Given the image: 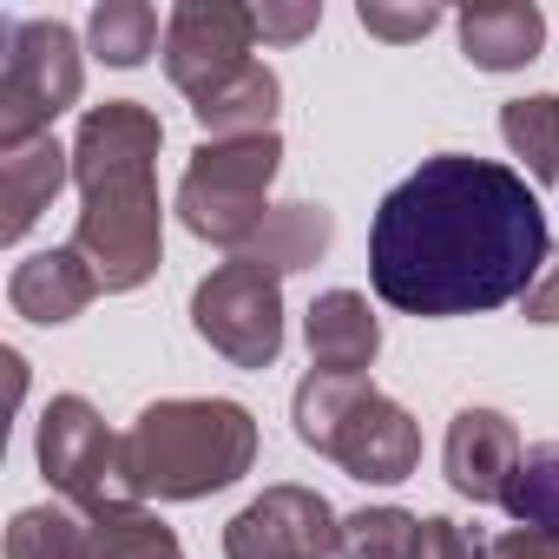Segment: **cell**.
Returning <instances> with one entry per match:
<instances>
[{
	"mask_svg": "<svg viewBox=\"0 0 559 559\" xmlns=\"http://www.w3.org/2000/svg\"><path fill=\"white\" fill-rule=\"evenodd\" d=\"M552 257L546 211L513 165L474 152L421 158L369 224V284L402 317H480L533 290Z\"/></svg>",
	"mask_w": 559,
	"mask_h": 559,
	"instance_id": "obj_1",
	"label": "cell"
},
{
	"mask_svg": "<svg viewBox=\"0 0 559 559\" xmlns=\"http://www.w3.org/2000/svg\"><path fill=\"white\" fill-rule=\"evenodd\" d=\"M158 152H165V126L152 106L139 99L86 106L80 139H73V185H80L73 250L93 263L106 297L145 290L165 263Z\"/></svg>",
	"mask_w": 559,
	"mask_h": 559,
	"instance_id": "obj_2",
	"label": "cell"
},
{
	"mask_svg": "<svg viewBox=\"0 0 559 559\" xmlns=\"http://www.w3.org/2000/svg\"><path fill=\"white\" fill-rule=\"evenodd\" d=\"M132 500H211L257 467V415L224 395H171L119 435Z\"/></svg>",
	"mask_w": 559,
	"mask_h": 559,
	"instance_id": "obj_3",
	"label": "cell"
},
{
	"mask_svg": "<svg viewBox=\"0 0 559 559\" xmlns=\"http://www.w3.org/2000/svg\"><path fill=\"white\" fill-rule=\"evenodd\" d=\"M284 171V139H198L185 178H178V224L217 250H250V237L270 217V185Z\"/></svg>",
	"mask_w": 559,
	"mask_h": 559,
	"instance_id": "obj_4",
	"label": "cell"
},
{
	"mask_svg": "<svg viewBox=\"0 0 559 559\" xmlns=\"http://www.w3.org/2000/svg\"><path fill=\"white\" fill-rule=\"evenodd\" d=\"M0 40H8V60H0V152H21L47 139L67 106H80L86 60L67 21H8Z\"/></svg>",
	"mask_w": 559,
	"mask_h": 559,
	"instance_id": "obj_5",
	"label": "cell"
},
{
	"mask_svg": "<svg viewBox=\"0 0 559 559\" xmlns=\"http://www.w3.org/2000/svg\"><path fill=\"white\" fill-rule=\"evenodd\" d=\"M191 330L230 362V369H270L284 356V276L257 257H224L191 290Z\"/></svg>",
	"mask_w": 559,
	"mask_h": 559,
	"instance_id": "obj_6",
	"label": "cell"
},
{
	"mask_svg": "<svg viewBox=\"0 0 559 559\" xmlns=\"http://www.w3.org/2000/svg\"><path fill=\"white\" fill-rule=\"evenodd\" d=\"M34 454H40V480H47L60 500H73L80 513L132 507L119 435L106 428V415H99L86 395H53V402H47L40 435H34ZM139 507H145V500H139Z\"/></svg>",
	"mask_w": 559,
	"mask_h": 559,
	"instance_id": "obj_7",
	"label": "cell"
},
{
	"mask_svg": "<svg viewBox=\"0 0 559 559\" xmlns=\"http://www.w3.org/2000/svg\"><path fill=\"white\" fill-rule=\"evenodd\" d=\"M250 47H257V8H237V0H178L165 21V80L198 106L250 67Z\"/></svg>",
	"mask_w": 559,
	"mask_h": 559,
	"instance_id": "obj_8",
	"label": "cell"
},
{
	"mask_svg": "<svg viewBox=\"0 0 559 559\" xmlns=\"http://www.w3.org/2000/svg\"><path fill=\"white\" fill-rule=\"evenodd\" d=\"M336 552H343V513L297 480L263 487L224 526V559H336Z\"/></svg>",
	"mask_w": 559,
	"mask_h": 559,
	"instance_id": "obj_9",
	"label": "cell"
},
{
	"mask_svg": "<svg viewBox=\"0 0 559 559\" xmlns=\"http://www.w3.org/2000/svg\"><path fill=\"white\" fill-rule=\"evenodd\" d=\"M323 461H336L362 487H395V480H408L421 467V428H415V415L402 402H389L382 389H369L356 402V415L330 435Z\"/></svg>",
	"mask_w": 559,
	"mask_h": 559,
	"instance_id": "obj_10",
	"label": "cell"
},
{
	"mask_svg": "<svg viewBox=\"0 0 559 559\" xmlns=\"http://www.w3.org/2000/svg\"><path fill=\"white\" fill-rule=\"evenodd\" d=\"M520 428L500 415V408H461L448 421V441H441V474L461 500L487 507V500H507L513 474H520Z\"/></svg>",
	"mask_w": 559,
	"mask_h": 559,
	"instance_id": "obj_11",
	"label": "cell"
},
{
	"mask_svg": "<svg viewBox=\"0 0 559 559\" xmlns=\"http://www.w3.org/2000/svg\"><path fill=\"white\" fill-rule=\"evenodd\" d=\"M93 297H99V276H93V263H86L73 243L21 257L14 276H8L14 317H27V323H40V330H60V323H73V317H86Z\"/></svg>",
	"mask_w": 559,
	"mask_h": 559,
	"instance_id": "obj_12",
	"label": "cell"
},
{
	"mask_svg": "<svg viewBox=\"0 0 559 559\" xmlns=\"http://www.w3.org/2000/svg\"><path fill=\"white\" fill-rule=\"evenodd\" d=\"M304 343H310V369L369 376L376 356H382V317L369 310L362 290H323L304 317Z\"/></svg>",
	"mask_w": 559,
	"mask_h": 559,
	"instance_id": "obj_13",
	"label": "cell"
},
{
	"mask_svg": "<svg viewBox=\"0 0 559 559\" xmlns=\"http://www.w3.org/2000/svg\"><path fill=\"white\" fill-rule=\"evenodd\" d=\"M73 178V152L47 132L21 152H0V243H21Z\"/></svg>",
	"mask_w": 559,
	"mask_h": 559,
	"instance_id": "obj_14",
	"label": "cell"
},
{
	"mask_svg": "<svg viewBox=\"0 0 559 559\" xmlns=\"http://www.w3.org/2000/svg\"><path fill=\"white\" fill-rule=\"evenodd\" d=\"M454 34H461L467 67H480V73H520V67L539 60L546 14L533 8V0H480V8L454 14Z\"/></svg>",
	"mask_w": 559,
	"mask_h": 559,
	"instance_id": "obj_15",
	"label": "cell"
},
{
	"mask_svg": "<svg viewBox=\"0 0 559 559\" xmlns=\"http://www.w3.org/2000/svg\"><path fill=\"white\" fill-rule=\"evenodd\" d=\"M330 243H336V211H323V204H310V198H290V204H270L263 230H257L250 250H237V257H257L263 270L290 276V270H317V263L330 257Z\"/></svg>",
	"mask_w": 559,
	"mask_h": 559,
	"instance_id": "obj_16",
	"label": "cell"
},
{
	"mask_svg": "<svg viewBox=\"0 0 559 559\" xmlns=\"http://www.w3.org/2000/svg\"><path fill=\"white\" fill-rule=\"evenodd\" d=\"M276 106H284V80H276V67L250 60L230 86H217L211 99H198L191 119H198L204 139H257V132H276L270 126Z\"/></svg>",
	"mask_w": 559,
	"mask_h": 559,
	"instance_id": "obj_17",
	"label": "cell"
},
{
	"mask_svg": "<svg viewBox=\"0 0 559 559\" xmlns=\"http://www.w3.org/2000/svg\"><path fill=\"white\" fill-rule=\"evenodd\" d=\"M8 559H93V520L73 500L21 507L8 526Z\"/></svg>",
	"mask_w": 559,
	"mask_h": 559,
	"instance_id": "obj_18",
	"label": "cell"
},
{
	"mask_svg": "<svg viewBox=\"0 0 559 559\" xmlns=\"http://www.w3.org/2000/svg\"><path fill=\"white\" fill-rule=\"evenodd\" d=\"M369 389H376L369 376H323V369H310V376L297 382V395H290L297 441H304L310 454H323V448H330V435L356 415V402H362Z\"/></svg>",
	"mask_w": 559,
	"mask_h": 559,
	"instance_id": "obj_19",
	"label": "cell"
},
{
	"mask_svg": "<svg viewBox=\"0 0 559 559\" xmlns=\"http://www.w3.org/2000/svg\"><path fill=\"white\" fill-rule=\"evenodd\" d=\"M500 139H507V152L526 165L533 185H552V178H559V99H552V93L507 99V106H500Z\"/></svg>",
	"mask_w": 559,
	"mask_h": 559,
	"instance_id": "obj_20",
	"label": "cell"
},
{
	"mask_svg": "<svg viewBox=\"0 0 559 559\" xmlns=\"http://www.w3.org/2000/svg\"><path fill=\"white\" fill-rule=\"evenodd\" d=\"M86 40H93V60H106V67H119V73L145 67V60L165 47V40H158V14L145 8V0H99L93 21H86Z\"/></svg>",
	"mask_w": 559,
	"mask_h": 559,
	"instance_id": "obj_21",
	"label": "cell"
},
{
	"mask_svg": "<svg viewBox=\"0 0 559 559\" xmlns=\"http://www.w3.org/2000/svg\"><path fill=\"white\" fill-rule=\"evenodd\" d=\"M93 520V559H185L178 533L152 513V507H106V513H86Z\"/></svg>",
	"mask_w": 559,
	"mask_h": 559,
	"instance_id": "obj_22",
	"label": "cell"
},
{
	"mask_svg": "<svg viewBox=\"0 0 559 559\" xmlns=\"http://www.w3.org/2000/svg\"><path fill=\"white\" fill-rule=\"evenodd\" d=\"M415 546H421V513L408 507L343 513V559H415Z\"/></svg>",
	"mask_w": 559,
	"mask_h": 559,
	"instance_id": "obj_23",
	"label": "cell"
},
{
	"mask_svg": "<svg viewBox=\"0 0 559 559\" xmlns=\"http://www.w3.org/2000/svg\"><path fill=\"white\" fill-rule=\"evenodd\" d=\"M500 507L520 526H552L559 533V441H546V448H533L520 461V474H513V487H507Z\"/></svg>",
	"mask_w": 559,
	"mask_h": 559,
	"instance_id": "obj_24",
	"label": "cell"
},
{
	"mask_svg": "<svg viewBox=\"0 0 559 559\" xmlns=\"http://www.w3.org/2000/svg\"><path fill=\"white\" fill-rule=\"evenodd\" d=\"M356 21H362V34H376V40H421V34H435L448 14L441 8H428V0H415V8H389V0H362L356 8Z\"/></svg>",
	"mask_w": 559,
	"mask_h": 559,
	"instance_id": "obj_25",
	"label": "cell"
},
{
	"mask_svg": "<svg viewBox=\"0 0 559 559\" xmlns=\"http://www.w3.org/2000/svg\"><path fill=\"white\" fill-rule=\"evenodd\" d=\"M415 559H493V546H487L474 526H461V520H448V513H428Z\"/></svg>",
	"mask_w": 559,
	"mask_h": 559,
	"instance_id": "obj_26",
	"label": "cell"
},
{
	"mask_svg": "<svg viewBox=\"0 0 559 559\" xmlns=\"http://www.w3.org/2000/svg\"><path fill=\"white\" fill-rule=\"evenodd\" d=\"M317 27H323V8H317V0H304V8H257V34L276 40V47H290V40L317 34Z\"/></svg>",
	"mask_w": 559,
	"mask_h": 559,
	"instance_id": "obj_27",
	"label": "cell"
},
{
	"mask_svg": "<svg viewBox=\"0 0 559 559\" xmlns=\"http://www.w3.org/2000/svg\"><path fill=\"white\" fill-rule=\"evenodd\" d=\"M493 559H559V533L552 526H513L493 539Z\"/></svg>",
	"mask_w": 559,
	"mask_h": 559,
	"instance_id": "obj_28",
	"label": "cell"
},
{
	"mask_svg": "<svg viewBox=\"0 0 559 559\" xmlns=\"http://www.w3.org/2000/svg\"><path fill=\"white\" fill-rule=\"evenodd\" d=\"M520 310H526V323H559V250H552L546 270L533 276V290L520 297Z\"/></svg>",
	"mask_w": 559,
	"mask_h": 559,
	"instance_id": "obj_29",
	"label": "cell"
}]
</instances>
